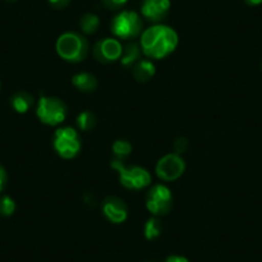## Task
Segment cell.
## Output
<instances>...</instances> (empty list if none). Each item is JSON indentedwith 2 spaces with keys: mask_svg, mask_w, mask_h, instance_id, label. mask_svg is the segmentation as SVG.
I'll list each match as a JSON object with an SVG mask.
<instances>
[{
  "mask_svg": "<svg viewBox=\"0 0 262 262\" xmlns=\"http://www.w3.org/2000/svg\"><path fill=\"white\" fill-rule=\"evenodd\" d=\"M156 74V66L152 60H138L133 69V76L139 82H148Z\"/></svg>",
  "mask_w": 262,
  "mask_h": 262,
  "instance_id": "obj_12",
  "label": "cell"
},
{
  "mask_svg": "<svg viewBox=\"0 0 262 262\" xmlns=\"http://www.w3.org/2000/svg\"><path fill=\"white\" fill-rule=\"evenodd\" d=\"M112 150L113 155L117 157V160L122 161L131 155V152H133V145L127 140H116L112 145Z\"/></svg>",
  "mask_w": 262,
  "mask_h": 262,
  "instance_id": "obj_19",
  "label": "cell"
},
{
  "mask_svg": "<svg viewBox=\"0 0 262 262\" xmlns=\"http://www.w3.org/2000/svg\"><path fill=\"white\" fill-rule=\"evenodd\" d=\"M99 25H100V19L97 14H93V13H86L81 17L80 19V29L84 34L88 35H92L94 32L98 31L99 29Z\"/></svg>",
  "mask_w": 262,
  "mask_h": 262,
  "instance_id": "obj_16",
  "label": "cell"
},
{
  "mask_svg": "<svg viewBox=\"0 0 262 262\" xmlns=\"http://www.w3.org/2000/svg\"><path fill=\"white\" fill-rule=\"evenodd\" d=\"M7 184V172L2 166H0V191L3 190Z\"/></svg>",
  "mask_w": 262,
  "mask_h": 262,
  "instance_id": "obj_24",
  "label": "cell"
},
{
  "mask_svg": "<svg viewBox=\"0 0 262 262\" xmlns=\"http://www.w3.org/2000/svg\"><path fill=\"white\" fill-rule=\"evenodd\" d=\"M246 3L248 6H259L262 3V0H246Z\"/></svg>",
  "mask_w": 262,
  "mask_h": 262,
  "instance_id": "obj_26",
  "label": "cell"
},
{
  "mask_svg": "<svg viewBox=\"0 0 262 262\" xmlns=\"http://www.w3.org/2000/svg\"><path fill=\"white\" fill-rule=\"evenodd\" d=\"M143 21L134 11H123L118 13L111 24V31L118 39H134L142 34Z\"/></svg>",
  "mask_w": 262,
  "mask_h": 262,
  "instance_id": "obj_4",
  "label": "cell"
},
{
  "mask_svg": "<svg viewBox=\"0 0 262 262\" xmlns=\"http://www.w3.org/2000/svg\"><path fill=\"white\" fill-rule=\"evenodd\" d=\"M173 149H175L176 155H183L188 149V140H186V138H178L175 143H173Z\"/></svg>",
  "mask_w": 262,
  "mask_h": 262,
  "instance_id": "obj_21",
  "label": "cell"
},
{
  "mask_svg": "<svg viewBox=\"0 0 262 262\" xmlns=\"http://www.w3.org/2000/svg\"><path fill=\"white\" fill-rule=\"evenodd\" d=\"M11 2H14V0H11Z\"/></svg>",
  "mask_w": 262,
  "mask_h": 262,
  "instance_id": "obj_27",
  "label": "cell"
},
{
  "mask_svg": "<svg viewBox=\"0 0 262 262\" xmlns=\"http://www.w3.org/2000/svg\"><path fill=\"white\" fill-rule=\"evenodd\" d=\"M103 215L113 224H122L127 219V207L125 202L116 196H108L102 203Z\"/></svg>",
  "mask_w": 262,
  "mask_h": 262,
  "instance_id": "obj_11",
  "label": "cell"
},
{
  "mask_svg": "<svg viewBox=\"0 0 262 262\" xmlns=\"http://www.w3.org/2000/svg\"><path fill=\"white\" fill-rule=\"evenodd\" d=\"M48 2H49L50 6L54 7V8L62 9V8H64V7L69 6L71 0H48Z\"/></svg>",
  "mask_w": 262,
  "mask_h": 262,
  "instance_id": "obj_23",
  "label": "cell"
},
{
  "mask_svg": "<svg viewBox=\"0 0 262 262\" xmlns=\"http://www.w3.org/2000/svg\"><path fill=\"white\" fill-rule=\"evenodd\" d=\"M76 122L80 130L89 131L92 130L95 126V123H97V117H95L94 113L90 112V111H84V112H81L77 116Z\"/></svg>",
  "mask_w": 262,
  "mask_h": 262,
  "instance_id": "obj_18",
  "label": "cell"
},
{
  "mask_svg": "<svg viewBox=\"0 0 262 262\" xmlns=\"http://www.w3.org/2000/svg\"><path fill=\"white\" fill-rule=\"evenodd\" d=\"M103 3L105 4V7L111 9H117L120 7L125 6L127 3V0H103Z\"/></svg>",
  "mask_w": 262,
  "mask_h": 262,
  "instance_id": "obj_22",
  "label": "cell"
},
{
  "mask_svg": "<svg viewBox=\"0 0 262 262\" xmlns=\"http://www.w3.org/2000/svg\"><path fill=\"white\" fill-rule=\"evenodd\" d=\"M113 170L117 171L118 179H120L121 185L126 189H133V190H139V189L147 188L152 183V176L145 168L139 166H128L123 165L122 161L113 160L111 163Z\"/></svg>",
  "mask_w": 262,
  "mask_h": 262,
  "instance_id": "obj_3",
  "label": "cell"
},
{
  "mask_svg": "<svg viewBox=\"0 0 262 262\" xmlns=\"http://www.w3.org/2000/svg\"><path fill=\"white\" fill-rule=\"evenodd\" d=\"M179 36L175 30L166 25L157 24L150 26L142 34L140 48L150 59H162L175 52Z\"/></svg>",
  "mask_w": 262,
  "mask_h": 262,
  "instance_id": "obj_1",
  "label": "cell"
},
{
  "mask_svg": "<svg viewBox=\"0 0 262 262\" xmlns=\"http://www.w3.org/2000/svg\"><path fill=\"white\" fill-rule=\"evenodd\" d=\"M16 210V203L11 196L4 195L0 198V215L2 216H11Z\"/></svg>",
  "mask_w": 262,
  "mask_h": 262,
  "instance_id": "obj_20",
  "label": "cell"
},
{
  "mask_svg": "<svg viewBox=\"0 0 262 262\" xmlns=\"http://www.w3.org/2000/svg\"><path fill=\"white\" fill-rule=\"evenodd\" d=\"M185 171V161L180 155L176 153H168L160 158L156 165V172L157 176L163 181L178 180Z\"/></svg>",
  "mask_w": 262,
  "mask_h": 262,
  "instance_id": "obj_8",
  "label": "cell"
},
{
  "mask_svg": "<svg viewBox=\"0 0 262 262\" xmlns=\"http://www.w3.org/2000/svg\"><path fill=\"white\" fill-rule=\"evenodd\" d=\"M145 205H147V210L156 217L167 215L172 208V193L170 188L163 184L153 185L148 191Z\"/></svg>",
  "mask_w": 262,
  "mask_h": 262,
  "instance_id": "obj_7",
  "label": "cell"
},
{
  "mask_svg": "<svg viewBox=\"0 0 262 262\" xmlns=\"http://www.w3.org/2000/svg\"><path fill=\"white\" fill-rule=\"evenodd\" d=\"M170 8V0H143L142 14L148 21L158 24L166 18Z\"/></svg>",
  "mask_w": 262,
  "mask_h": 262,
  "instance_id": "obj_10",
  "label": "cell"
},
{
  "mask_svg": "<svg viewBox=\"0 0 262 262\" xmlns=\"http://www.w3.org/2000/svg\"><path fill=\"white\" fill-rule=\"evenodd\" d=\"M162 231V223L158 217L153 216L149 220L145 223L144 225V236L148 241H153V239L158 238Z\"/></svg>",
  "mask_w": 262,
  "mask_h": 262,
  "instance_id": "obj_17",
  "label": "cell"
},
{
  "mask_svg": "<svg viewBox=\"0 0 262 262\" xmlns=\"http://www.w3.org/2000/svg\"><path fill=\"white\" fill-rule=\"evenodd\" d=\"M72 85L82 93H93L98 86L97 77L89 72H80L72 77Z\"/></svg>",
  "mask_w": 262,
  "mask_h": 262,
  "instance_id": "obj_13",
  "label": "cell"
},
{
  "mask_svg": "<svg viewBox=\"0 0 262 262\" xmlns=\"http://www.w3.org/2000/svg\"><path fill=\"white\" fill-rule=\"evenodd\" d=\"M12 107L16 112L26 113L34 104V98L26 92H18L12 97Z\"/></svg>",
  "mask_w": 262,
  "mask_h": 262,
  "instance_id": "obj_15",
  "label": "cell"
},
{
  "mask_svg": "<svg viewBox=\"0 0 262 262\" xmlns=\"http://www.w3.org/2000/svg\"><path fill=\"white\" fill-rule=\"evenodd\" d=\"M36 115L44 125L58 126L67 118V105L54 97H41L37 103Z\"/></svg>",
  "mask_w": 262,
  "mask_h": 262,
  "instance_id": "obj_6",
  "label": "cell"
},
{
  "mask_svg": "<svg viewBox=\"0 0 262 262\" xmlns=\"http://www.w3.org/2000/svg\"><path fill=\"white\" fill-rule=\"evenodd\" d=\"M57 54L63 60L70 63H79L86 58L89 52L88 40L77 32H64L55 42Z\"/></svg>",
  "mask_w": 262,
  "mask_h": 262,
  "instance_id": "obj_2",
  "label": "cell"
},
{
  "mask_svg": "<svg viewBox=\"0 0 262 262\" xmlns=\"http://www.w3.org/2000/svg\"><path fill=\"white\" fill-rule=\"evenodd\" d=\"M53 147L64 160H71L79 155L81 149V139L74 127H59L55 130L53 138Z\"/></svg>",
  "mask_w": 262,
  "mask_h": 262,
  "instance_id": "obj_5",
  "label": "cell"
},
{
  "mask_svg": "<svg viewBox=\"0 0 262 262\" xmlns=\"http://www.w3.org/2000/svg\"><path fill=\"white\" fill-rule=\"evenodd\" d=\"M140 54H142V48L139 47L138 44H134V42H131V44L126 45L123 48L122 55H121V64L123 67H130V66L135 64L138 62V59L140 58Z\"/></svg>",
  "mask_w": 262,
  "mask_h": 262,
  "instance_id": "obj_14",
  "label": "cell"
},
{
  "mask_svg": "<svg viewBox=\"0 0 262 262\" xmlns=\"http://www.w3.org/2000/svg\"><path fill=\"white\" fill-rule=\"evenodd\" d=\"M122 52L123 47L121 45V42L113 37H105V39L100 40L95 44L94 49H93L95 59L102 63L116 62L121 58Z\"/></svg>",
  "mask_w": 262,
  "mask_h": 262,
  "instance_id": "obj_9",
  "label": "cell"
},
{
  "mask_svg": "<svg viewBox=\"0 0 262 262\" xmlns=\"http://www.w3.org/2000/svg\"><path fill=\"white\" fill-rule=\"evenodd\" d=\"M165 262H189V259L183 256H175V254H173V256L167 257V259H166Z\"/></svg>",
  "mask_w": 262,
  "mask_h": 262,
  "instance_id": "obj_25",
  "label": "cell"
}]
</instances>
